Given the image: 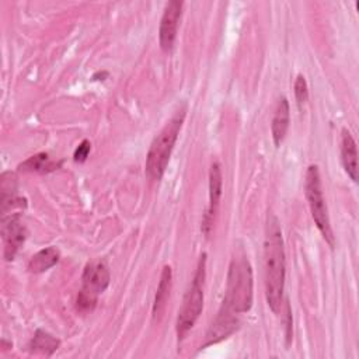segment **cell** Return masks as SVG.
<instances>
[{"mask_svg": "<svg viewBox=\"0 0 359 359\" xmlns=\"http://www.w3.org/2000/svg\"><path fill=\"white\" fill-rule=\"evenodd\" d=\"M285 273L286 259L282 231L278 219L269 216L264 243V280L266 303L273 313H279L282 307Z\"/></svg>", "mask_w": 359, "mask_h": 359, "instance_id": "cell-1", "label": "cell"}, {"mask_svg": "<svg viewBox=\"0 0 359 359\" xmlns=\"http://www.w3.org/2000/svg\"><path fill=\"white\" fill-rule=\"evenodd\" d=\"M252 306V271L244 254L236 255L229 266L226 294L219 314L237 318Z\"/></svg>", "mask_w": 359, "mask_h": 359, "instance_id": "cell-2", "label": "cell"}, {"mask_svg": "<svg viewBox=\"0 0 359 359\" xmlns=\"http://www.w3.org/2000/svg\"><path fill=\"white\" fill-rule=\"evenodd\" d=\"M185 118V108L177 111L172 118L163 126L158 135L153 139L144 163V171L149 178L160 180L168 165L171 153L178 139L182 122Z\"/></svg>", "mask_w": 359, "mask_h": 359, "instance_id": "cell-3", "label": "cell"}, {"mask_svg": "<svg viewBox=\"0 0 359 359\" xmlns=\"http://www.w3.org/2000/svg\"><path fill=\"white\" fill-rule=\"evenodd\" d=\"M205 275H206V254H202L198 261L192 282L182 299L181 309L178 310L177 325H175L178 339H182L188 334V331L194 327V324L196 323V320L202 313Z\"/></svg>", "mask_w": 359, "mask_h": 359, "instance_id": "cell-4", "label": "cell"}, {"mask_svg": "<svg viewBox=\"0 0 359 359\" xmlns=\"http://www.w3.org/2000/svg\"><path fill=\"white\" fill-rule=\"evenodd\" d=\"M304 189H306V198L309 202L311 217H313L317 229L320 230L323 238L328 243V245L334 247V234H332V229H331V223H330L327 205H325V201L323 196L320 171L316 164H311L306 171Z\"/></svg>", "mask_w": 359, "mask_h": 359, "instance_id": "cell-5", "label": "cell"}, {"mask_svg": "<svg viewBox=\"0 0 359 359\" xmlns=\"http://www.w3.org/2000/svg\"><path fill=\"white\" fill-rule=\"evenodd\" d=\"M111 280L109 269L105 261L97 259L86 265L81 276V289L77 294V309L80 311H91L98 296L108 287Z\"/></svg>", "mask_w": 359, "mask_h": 359, "instance_id": "cell-6", "label": "cell"}, {"mask_svg": "<svg viewBox=\"0 0 359 359\" xmlns=\"http://www.w3.org/2000/svg\"><path fill=\"white\" fill-rule=\"evenodd\" d=\"M27 237V229L20 213H7L1 216V238L4 244V259L13 261Z\"/></svg>", "mask_w": 359, "mask_h": 359, "instance_id": "cell-7", "label": "cell"}, {"mask_svg": "<svg viewBox=\"0 0 359 359\" xmlns=\"http://www.w3.org/2000/svg\"><path fill=\"white\" fill-rule=\"evenodd\" d=\"M182 6L184 3L180 0H171L164 7L158 27V42L164 52H170L174 46L182 14Z\"/></svg>", "mask_w": 359, "mask_h": 359, "instance_id": "cell-8", "label": "cell"}, {"mask_svg": "<svg viewBox=\"0 0 359 359\" xmlns=\"http://www.w3.org/2000/svg\"><path fill=\"white\" fill-rule=\"evenodd\" d=\"M222 184H223L222 168H220V164L215 161L212 163L209 170V205L202 220V231L205 233V236H209L217 208H219V202L222 196Z\"/></svg>", "mask_w": 359, "mask_h": 359, "instance_id": "cell-9", "label": "cell"}, {"mask_svg": "<svg viewBox=\"0 0 359 359\" xmlns=\"http://www.w3.org/2000/svg\"><path fill=\"white\" fill-rule=\"evenodd\" d=\"M15 175L10 171L3 172L1 174V185H0V191H1V213L7 215L8 212H11V209L15 208H25V199L17 195V181H15Z\"/></svg>", "mask_w": 359, "mask_h": 359, "instance_id": "cell-10", "label": "cell"}, {"mask_svg": "<svg viewBox=\"0 0 359 359\" xmlns=\"http://www.w3.org/2000/svg\"><path fill=\"white\" fill-rule=\"evenodd\" d=\"M290 123V108H289V102L285 97H280L278 100L275 112H273V118H272V123H271V132H272V139L276 147L280 146V143L283 142L287 128Z\"/></svg>", "mask_w": 359, "mask_h": 359, "instance_id": "cell-11", "label": "cell"}, {"mask_svg": "<svg viewBox=\"0 0 359 359\" xmlns=\"http://www.w3.org/2000/svg\"><path fill=\"white\" fill-rule=\"evenodd\" d=\"M341 160L349 178L353 182H356L358 181V149H356V142L348 129L342 130Z\"/></svg>", "mask_w": 359, "mask_h": 359, "instance_id": "cell-12", "label": "cell"}, {"mask_svg": "<svg viewBox=\"0 0 359 359\" xmlns=\"http://www.w3.org/2000/svg\"><path fill=\"white\" fill-rule=\"evenodd\" d=\"M171 279H172V272H171V266L165 265L161 271V276H160V282L156 290V296H154V302H153V318L157 320L160 318V316L163 314L167 300L170 297V290H171Z\"/></svg>", "mask_w": 359, "mask_h": 359, "instance_id": "cell-13", "label": "cell"}, {"mask_svg": "<svg viewBox=\"0 0 359 359\" xmlns=\"http://www.w3.org/2000/svg\"><path fill=\"white\" fill-rule=\"evenodd\" d=\"M60 258L59 251L55 247H46L34 254L28 262V269L34 273H41L57 264Z\"/></svg>", "mask_w": 359, "mask_h": 359, "instance_id": "cell-14", "label": "cell"}, {"mask_svg": "<svg viewBox=\"0 0 359 359\" xmlns=\"http://www.w3.org/2000/svg\"><path fill=\"white\" fill-rule=\"evenodd\" d=\"M59 339L55 338L52 334L43 330H36L29 342V351L35 353H42L45 356H50L59 348Z\"/></svg>", "mask_w": 359, "mask_h": 359, "instance_id": "cell-15", "label": "cell"}, {"mask_svg": "<svg viewBox=\"0 0 359 359\" xmlns=\"http://www.w3.org/2000/svg\"><path fill=\"white\" fill-rule=\"evenodd\" d=\"M60 163L52 161L46 153H38L35 156H31L28 160H25L22 164H20V168L24 171H35V172H49L57 168Z\"/></svg>", "mask_w": 359, "mask_h": 359, "instance_id": "cell-16", "label": "cell"}, {"mask_svg": "<svg viewBox=\"0 0 359 359\" xmlns=\"http://www.w3.org/2000/svg\"><path fill=\"white\" fill-rule=\"evenodd\" d=\"M293 87H294L296 102H297L299 107H302V105L309 100V87H307V81H306L304 76L297 74Z\"/></svg>", "mask_w": 359, "mask_h": 359, "instance_id": "cell-17", "label": "cell"}, {"mask_svg": "<svg viewBox=\"0 0 359 359\" xmlns=\"http://www.w3.org/2000/svg\"><path fill=\"white\" fill-rule=\"evenodd\" d=\"M90 150H91V143L90 140L84 139L81 140V143L76 147L74 153H73V158L76 163H84L90 154Z\"/></svg>", "mask_w": 359, "mask_h": 359, "instance_id": "cell-18", "label": "cell"}, {"mask_svg": "<svg viewBox=\"0 0 359 359\" xmlns=\"http://www.w3.org/2000/svg\"><path fill=\"white\" fill-rule=\"evenodd\" d=\"M286 338L287 341L292 339V313H290V307L286 302Z\"/></svg>", "mask_w": 359, "mask_h": 359, "instance_id": "cell-19", "label": "cell"}]
</instances>
